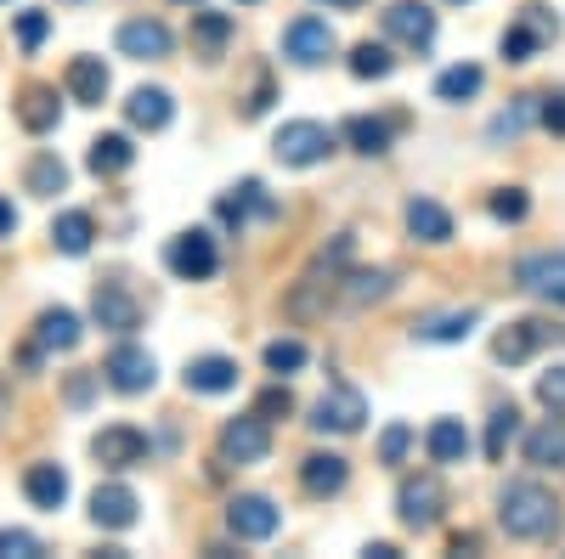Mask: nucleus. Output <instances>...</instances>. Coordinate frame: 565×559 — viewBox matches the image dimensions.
<instances>
[{"instance_id": "dca6fc26", "label": "nucleus", "mask_w": 565, "mask_h": 559, "mask_svg": "<svg viewBox=\"0 0 565 559\" xmlns=\"http://www.w3.org/2000/svg\"><path fill=\"white\" fill-rule=\"evenodd\" d=\"M170 29L159 23V18H130V23H119V52L125 57H136V63H159V57H170Z\"/></svg>"}, {"instance_id": "72a5a7b5", "label": "nucleus", "mask_w": 565, "mask_h": 559, "mask_svg": "<svg viewBox=\"0 0 565 559\" xmlns=\"http://www.w3.org/2000/svg\"><path fill=\"white\" fill-rule=\"evenodd\" d=\"M63 186H68V164H63L57 153H40V159L29 164V193H34V198H57Z\"/></svg>"}, {"instance_id": "8fccbe9b", "label": "nucleus", "mask_w": 565, "mask_h": 559, "mask_svg": "<svg viewBox=\"0 0 565 559\" xmlns=\"http://www.w3.org/2000/svg\"><path fill=\"white\" fill-rule=\"evenodd\" d=\"M362 553H367V559H402V548H396V542H367Z\"/></svg>"}, {"instance_id": "a878e982", "label": "nucleus", "mask_w": 565, "mask_h": 559, "mask_svg": "<svg viewBox=\"0 0 565 559\" xmlns=\"http://www.w3.org/2000/svg\"><path fill=\"white\" fill-rule=\"evenodd\" d=\"M526 463L532 470H565V418L559 412L526 436Z\"/></svg>"}, {"instance_id": "1a4fd4ad", "label": "nucleus", "mask_w": 565, "mask_h": 559, "mask_svg": "<svg viewBox=\"0 0 565 559\" xmlns=\"http://www.w3.org/2000/svg\"><path fill=\"white\" fill-rule=\"evenodd\" d=\"M385 34L407 52H430L436 45V12L424 7V0H391L385 7Z\"/></svg>"}, {"instance_id": "39448f33", "label": "nucleus", "mask_w": 565, "mask_h": 559, "mask_svg": "<svg viewBox=\"0 0 565 559\" xmlns=\"http://www.w3.org/2000/svg\"><path fill=\"white\" fill-rule=\"evenodd\" d=\"M362 418H367V396L356 385H328L322 401L311 407V430H322V436H356Z\"/></svg>"}, {"instance_id": "0eeeda50", "label": "nucleus", "mask_w": 565, "mask_h": 559, "mask_svg": "<svg viewBox=\"0 0 565 559\" xmlns=\"http://www.w3.org/2000/svg\"><path fill=\"white\" fill-rule=\"evenodd\" d=\"M164 266L181 277V283H204V277H215L221 255H215V238L210 232H175V238L164 244Z\"/></svg>"}, {"instance_id": "5fc2aeb1", "label": "nucleus", "mask_w": 565, "mask_h": 559, "mask_svg": "<svg viewBox=\"0 0 565 559\" xmlns=\"http://www.w3.org/2000/svg\"><path fill=\"white\" fill-rule=\"evenodd\" d=\"M181 7H204V0H181Z\"/></svg>"}, {"instance_id": "9b49d317", "label": "nucleus", "mask_w": 565, "mask_h": 559, "mask_svg": "<svg viewBox=\"0 0 565 559\" xmlns=\"http://www.w3.org/2000/svg\"><path fill=\"white\" fill-rule=\"evenodd\" d=\"M103 373H108V385H114L119 396H141V390H153V379H159L153 356L141 351V345H114L108 362H103Z\"/></svg>"}, {"instance_id": "a18cd8bd", "label": "nucleus", "mask_w": 565, "mask_h": 559, "mask_svg": "<svg viewBox=\"0 0 565 559\" xmlns=\"http://www.w3.org/2000/svg\"><path fill=\"white\" fill-rule=\"evenodd\" d=\"M40 542L29 531H0V559H34Z\"/></svg>"}, {"instance_id": "393cba45", "label": "nucleus", "mask_w": 565, "mask_h": 559, "mask_svg": "<svg viewBox=\"0 0 565 559\" xmlns=\"http://www.w3.org/2000/svg\"><path fill=\"white\" fill-rule=\"evenodd\" d=\"M57 90L52 85H23V97H18V125L29 136H45V130H57Z\"/></svg>"}, {"instance_id": "4468645a", "label": "nucleus", "mask_w": 565, "mask_h": 559, "mask_svg": "<svg viewBox=\"0 0 565 559\" xmlns=\"http://www.w3.org/2000/svg\"><path fill=\"white\" fill-rule=\"evenodd\" d=\"M90 316H97V329L108 334H136L141 329V305L125 283H97V294H90Z\"/></svg>"}, {"instance_id": "20e7f679", "label": "nucleus", "mask_w": 565, "mask_h": 559, "mask_svg": "<svg viewBox=\"0 0 565 559\" xmlns=\"http://www.w3.org/2000/svg\"><path fill=\"white\" fill-rule=\"evenodd\" d=\"M334 153V130L317 125V119H289L277 136H271V159L289 164V170H311Z\"/></svg>"}, {"instance_id": "de8ad7c7", "label": "nucleus", "mask_w": 565, "mask_h": 559, "mask_svg": "<svg viewBox=\"0 0 565 559\" xmlns=\"http://www.w3.org/2000/svg\"><path fill=\"white\" fill-rule=\"evenodd\" d=\"M90 390H97V379H90V373H74V379H68V401H74V407H85Z\"/></svg>"}, {"instance_id": "3c124183", "label": "nucleus", "mask_w": 565, "mask_h": 559, "mask_svg": "<svg viewBox=\"0 0 565 559\" xmlns=\"http://www.w3.org/2000/svg\"><path fill=\"white\" fill-rule=\"evenodd\" d=\"M7 418H12V385L0 379V424H7Z\"/></svg>"}, {"instance_id": "49530a36", "label": "nucleus", "mask_w": 565, "mask_h": 559, "mask_svg": "<svg viewBox=\"0 0 565 559\" xmlns=\"http://www.w3.org/2000/svg\"><path fill=\"white\" fill-rule=\"evenodd\" d=\"M543 108H537V119L554 130V136H565V97H537Z\"/></svg>"}, {"instance_id": "cd10ccee", "label": "nucleus", "mask_w": 565, "mask_h": 559, "mask_svg": "<svg viewBox=\"0 0 565 559\" xmlns=\"http://www.w3.org/2000/svg\"><path fill=\"white\" fill-rule=\"evenodd\" d=\"M85 164L97 170V175H125V170L136 164V148H130V136H119V130L97 136V142H90V153H85Z\"/></svg>"}, {"instance_id": "6e6d98bb", "label": "nucleus", "mask_w": 565, "mask_h": 559, "mask_svg": "<svg viewBox=\"0 0 565 559\" xmlns=\"http://www.w3.org/2000/svg\"><path fill=\"white\" fill-rule=\"evenodd\" d=\"M238 7H260V0H238Z\"/></svg>"}, {"instance_id": "603ef678", "label": "nucleus", "mask_w": 565, "mask_h": 559, "mask_svg": "<svg viewBox=\"0 0 565 559\" xmlns=\"http://www.w3.org/2000/svg\"><path fill=\"white\" fill-rule=\"evenodd\" d=\"M481 548V537L476 531H469V537H452V553H476Z\"/></svg>"}, {"instance_id": "2f4dec72", "label": "nucleus", "mask_w": 565, "mask_h": 559, "mask_svg": "<svg viewBox=\"0 0 565 559\" xmlns=\"http://www.w3.org/2000/svg\"><path fill=\"white\" fill-rule=\"evenodd\" d=\"M424 447H430L436 463H463L469 458V430L458 424V418H436L430 436H424Z\"/></svg>"}, {"instance_id": "58836bf2", "label": "nucleus", "mask_w": 565, "mask_h": 559, "mask_svg": "<svg viewBox=\"0 0 565 559\" xmlns=\"http://www.w3.org/2000/svg\"><path fill=\"white\" fill-rule=\"evenodd\" d=\"M255 412L266 418V424H271V418H289V412H295V396H289V385H266V390L255 396Z\"/></svg>"}, {"instance_id": "4be33fe9", "label": "nucleus", "mask_w": 565, "mask_h": 559, "mask_svg": "<svg viewBox=\"0 0 565 559\" xmlns=\"http://www.w3.org/2000/svg\"><path fill=\"white\" fill-rule=\"evenodd\" d=\"M186 390L193 396H226L232 385H238V362L232 356H199V362H186Z\"/></svg>"}, {"instance_id": "7c9ffc66", "label": "nucleus", "mask_w": 565, "mask_h": 559, "mask_svg": "<svg viewBox=\"0 0 565 559\" xmlns=\"http://www.w3.org/2000/svg\"><path fill=\"white\" fill-rule=\"evenodd\" d=\"M340 136H345V142H351L356 153H367V159H373V153H391L396 125H391V119H367V114H356V119H345V130H340Z\"/></svg>"}, {"instance_id": "4c0bfd02", "label": "nucleus", "mask_w": 565, "mask_h": 559, "mask_svg": "<svg viewBox=\"0 0 565 559\" xmlns=\"http://www.w3.org/2000/svg\"><path fill=\"white\" fill-rule=\"evenodd\" d=\"M266 367L277 373V379H282V373H300L306 367V345L300 340H271L266 345Z\"/></svg>"}, {"instance_id": "37998d69", "label": "nucleus", "mask_w": 565, "mask_h": 559, "mask_svg": "<svg viewBox=\"0 0 565 559\" xmlns=\"http://www.w3.org/2000/svg\"><path fill=\"white\" fill-rule=\"evenodd\" d=\"M537 401L565 418V367H554V373H543V379H537Z\"/></svg>"}, {"instance_id": "c756f323", "label": "nucleus", "mask_w": 565, "mask_h": 559, "mask_svg": "<svg viewBox=\"0 0 565 559\" xmlns=\"http://www.w3.org/2000/svg\"><path fill=\"white\" fill-rule=\"evenodd\" d=\"M226 40H232V18L226 12H193V52L204 63L226 57Z\"/></svg>"}, {"instance_id": "c85d7f7f", "label": "nucleus", "mask_w": 565, "mask_h": 559, "mask_svg": "<svg viewBox=\"0 0 565 559\" xmlns=\"http://www.w3.org/2000/svg\"><path fill=\"white\" fill-rule=\"evenodd\" d=\"M407 232L418 244H447L452 238V215L441 204H430V198H413L407 204Z\"/></svg>"}, {"instance_id": "2eb2a0df", "label": "nucleus", "mask_w": 565, "mask_h": 559, "mask_svg": "<svg viewBox=\"0 0 565 559\" xmlns=\"http://www.w3.org/2000/svg\"><path fill=\"white\" fill-rule=\"evenodd\" d=\"M514 283L548 305H565V255H526L514 266Z\"/></svg>"}, {"instance_id": "6e6552de", "label": "nucleus", "mask_w": 565, "mask_h": 559, "mask_svg": "<svg viewBox=\"0 0 565 559\" xmlns=\"http://www.w3.org/2000/svg\"><path fill=\"white\" fill-rule=\"evenodd\" d=\"M226 526H232V537H238V542H266L282 526V508L271 497H260V492H238V497L226 503Z\"/></svg>"}, {"instance_id": "f8f14e48", "label": "nucleus", "mask_w": 565, "mask_h": 559, "mask_svg": "<svg viewBox=\"0 0 565 559\" xmlns=\"http://www.w3.org/2000/svg\"><path fill=\"white\" fill-rule=\"evenodd\" d=\"M266 452H271V430H266L260 412H244L221 430V458L226 463H266Z\"/></svg>"}, {"instance_id": "b1692460", "label": "nucleus", "mask_w": 565, "mask_h": 559, "mask_svg": "<svg viewBox=\"0 0 565 559\" xmlns=\"http://www.w3.org/2000/svg\"><path fill=\"white\" fill-rule=\"evenodd\" d=\"M476 322H481V311H436V316H418L413 334L430 340V345H458V340L476 334Z\"/></svg>"}, {"instance_id": "864d4df0", "label": "nucleus", "mask_w": 565, "mask_h": 559, "mask_svg": "<svg viewBox=\"0 0 565 559\" xmlns=\"http://www.w3.org/2000/svg\"><path fill=\"white\" fill-rule=\"evenodd\" d=\"M328 7H356V0H328Z\"/></svg>"}, {"instance_id": "c9c22d12", "label": "nucleus", "mask_w": 565, "mask_h": 559, "mask_svg": "<svg viewBox=\"0 0 565 559\" xmlns=\"http://www.w3.org/2000/svg\"><path fill=\"white\" fill-rule=\"evenodd\" d=\"M514 436H521V407L509 401V407H498V412H492V424H487V458H492V463H503V452H509V441H514Z\"/></svg>"}, {"instance_id": "aec40b11", "label": "nucleus", "mask_w": 565, "mask_h": 559, "mask_svg": "<svg viewBox=\"0 0 565 559\" xmlns=\"http://www.w3.org/2000/svg\"><path fill=\"white\" fill-rule=\"evenodd\" d=\"M63 85H68V97L79 108H103L108 103V63L103 57H74L68 74H63Z\"/></svg>"}, {"instance_id": "f704fd0d", "label": "nucleus", "mask_w": 565, "mask_h": 559, "mask_svg": "<svg viewBox=\"0 0 565 559\" xmlns=\"http://www.w3.org/2000/svg\"><path fill=\"white\" fill-rule=\"evenodd\" d=\"M340 294H345L351 305L385 300V294H391V271H351V266H345V283H340Z\"/></svg>"}, {"instance_id": "5701e85b", "label": "nucleus", "mask_w": 565, "mask_h": 559, "mask_svg": "<svg viewBox=\"0 0 565 559\" xmlns=\"http://www.w3.org/2000/svg\"><path fill=\"white\" fill-rule=\"evenodd\" d=\"M79 340H85V329H79V316H74L68 305L40 311V322H34V345H40V351H74Z\"/></svg>"}, {"instance_id": "ddd939ff", "label": "nucleus", "mask_w": 565, "mask_h": 559, "mask_svg": "<svg viewBox=\"0 0 565 559\" xmlns=\"http://www.w3.org/2000/svg\"><path fill=\"white\" fill-rule=\"evenodd\" d=\"M282 52H289L300 68H317L334 57V29H328L322 18H295L289 29H282Z\"/></svg>"}, {"instance_id": "f3484780", "label": "nucleus", "mask_w": 565, "mask_h": 559, "mask_svg": "<svg viewBox=\"0 0 565 559\" xmlns=\"http://www.w3.org/2000/svg\"><path fill=\"white\" fill-rule=\"evenodd\" d=\"M136 515H141V503H136V492H130V486L108 481V486L90 492V520H97L103 531H130V526H136Z\"/></svg>"}, {"instance_id": "423d86ee", "label": "nucleus", "mask_w": 565, "mask_h": 559, "mask_svg": "<svg viewBox=\"0 0 565 559\" xmlns=\"http://www.w3.org/2000/svg\"><path fill=\"white\" fill-rule=\"evenodd\" d=\"M565 340V329H554V322H543V316H521V322H509V329L492 340V356L503 362V367H521V362H532L543 345H559Z\"/></svg>"}, {"instance_id": "f03ea898", "label": "nucleus", "mask_w": 565, "mask_h": 559, "mask_svg": "<svg viewBox=\"0 0 565 559\" xmlns=\"http://www.w3.org/2000/svg\"><path fill=\"white\" fill-rule=\"evenodd\" d=\"M498 526L521 542H537L559 526V503L543 481H509L503 497H498Z\"/></svg>"}, {"instance_id": "79ce46f5", "label": "nucleus", "mask_w": 565, "mask_h": 559, "mask_svg": "<svg viewBox=\"0 0 565 559\" xmlns=\"http://www.w3.org/2000/svg\"><path fill=\"white\" fill-rule=\"evenodd\" d=\"M407 452H413V424H391L380 436V463H402Z\"/></svg>"}, {"instance_id": "f257e3e1", "label": "nucleus", "mask_w": 565, "mask_h": 559, "mask_svg": "<svg viewBox=\"0 0 565 559\" xmlns=\"http://www.w3.org/2000/svg\"><path fill=\"white\" fill-rule=\"evenodd\" d=\"M351 255H356V238H351V232H340V238H334V244H328V249L311 260V271H306L300 283L289 289L282 311H289L295 322H317V316H328V305H334V294H340V283H345V266H351Z\"/></svg>"}, {"instance_id": "ea45409f", "label": "nucleus", "mask_w": 565, "mask_h": 559, "mask_svg": "<svg viewBox=\"0 0 565 559\" xmlns=\"http://www.w3.org/2000/svg\"><path fill=\"white\" fill-rule=\"evenodd\" d=\"M45 34H52V18H45V12H18V45H23V52H40V40Z\"/></svg>"}, {"instance_id": "a19ab883", "label": "nucleus", "mask_w": 565, "mask_h": 559, "mask_svg": "<svg viewBox=\"0 0 565 559\" xmlns=\"http://www.w3.org/2000/svg\"><path fill=\"white\" fill-rule=\"evenodd\" d=\"M526 193H521V186H498V193H492V215L498 221H526Z\"/></svg>"}, {"instance_id": "9d476101", "label": "nucleus", "mask_w": 565, "mask_h": 559, "mask_svg": "<svg viewBox=\"0 0 565 559\" xmlns=\"http://www.w3.org/2000/svg\"><path fill=\"white\" fill-rule=\"evenodd\" d=\"M90 458L103 463V470H136V463H148V436L136 424H108L90 436Z\"/></svg>"}, {"instance_id": "473e14b6", "label": "nucleus", "mask_w": 565, "mask_h": 559, "mask_svg": "<svg viewBox=\"0 0 565 559\" xmlns=\"http://www.w3.org/2000/svg\"><path fill=\"white\" fill-rule=\"evenodd\" d=\"M481 85H487V74L476 63H458V68H447L436 79V97L441 103H469V97H481Z\"/></svg>"}, {"instance_id": "09e8293b", "label": "nucleus", "mask_w": 565, "mask_h": 559, "mask_svg": "<svg viewBox=\"0 0 565 559\" xmlns=\"http://www.w3.org/2000/svg\"><path fill=\"white\" fill-rule=\"evenodd\" d=\"M12 232H18V209L0 198V238H12Z\"/></svg>"}, {"instance_id": "e433bc0d", "label": "nucleus", "mask_w": 565, "mask_h": 559, "mask_svg": "<svg viewBox=\"0 0 565 559\" xmlns=\"http://www.w3.org/2000/svg\"><path fill=\"white\" fill-rule=\"evenodd\" d=\"M391 68H396V57L385 52V45H373V40H362L356 52H351V74L356 79H385Z\"/></svg>"}, {"instance_id": "6ab92c4d", "label": "nucleus", "mask_w": 565, "mask_h": 559, "mask_svg": "<svg viewBox=\"0 0 565 559\" xmlns=\"http://www.w3.org/2000/svg\"><path fill=\"white\" fill-rule=\"evenodd\" d=\"M23 497L40 508V515H57V508L68 503V470H57V463H29Z\"/></svg>"}, {"instance_id": "c03bdc74", "label": "nucleus", "mask_w": 565, "mask_h": 559, "mask_svg": "<svg viewBox=\"0 0 565 559\" xmlns=\"http://www.w3.org/2000/svg\"><path fill=\"white\" fill-rule=\"evenodd\" d=\"M271 108V74L255 68V85H249V97H244V119H260Z\"/></svg>"}, {"instance_id": "bb28decb", "label": "nucleus", "mask_w": 565, "mask_h": 559, "mask_svg": "<svg viewBox=\"0 0 565 559\" xmlns=\"http://www.w3.org/2000/svg\"><path fill=\"white\" fill-rule=\"evenodd\" d=\"M90 238H97V221H90V209H63V215L52 221V244H57V255H85Z\"/></svg>"}, {"instance_id": "7ed1b4c3", "label": "nucleus", "mask_w": 565, "mask_h": 559, "mask_svg": "<svg viewBox=\"0 0 565 559\" xmlns=\"http://www.w3.org/2000/svg\"><path fill=\"white\" fill-rule=\"evenodd\" d=\"M396 515H402L407 531H436L441 515H447V486H441V475H436V470L407 475V481L396 486Z\"/></svg>"}, {"instance_id": "a211bd4d", "label": "nucleus", "mask_w": 565, "mask_h": 559, "mask_svg": "<svg viewBox=\"0 0 565 559\" xmlns=\"http://www.w3.org/2000/svg\"><path fill=\"white\" fill-rule=\"evenodd\" d=\"M345 481H351V463H345L340 452H311V458L300 463V486H306V497H340Z\"/></svg>"}, {"instance_id": "412c9836", "label": "nucleus", "mask_w": 565, "mask_h": 559, "mask_svg": "<svg viewBox=\"0 0 565 559\" xmlns=\"http://www.w3.org/2000/svg\"><path fill=\"white\" fill-rule=\"evenodd\" d=\"M125 119H130L136 130H164V125L175 119V97H170L164 85H141V90H130Z\"/></svg>"}]
</instances>
